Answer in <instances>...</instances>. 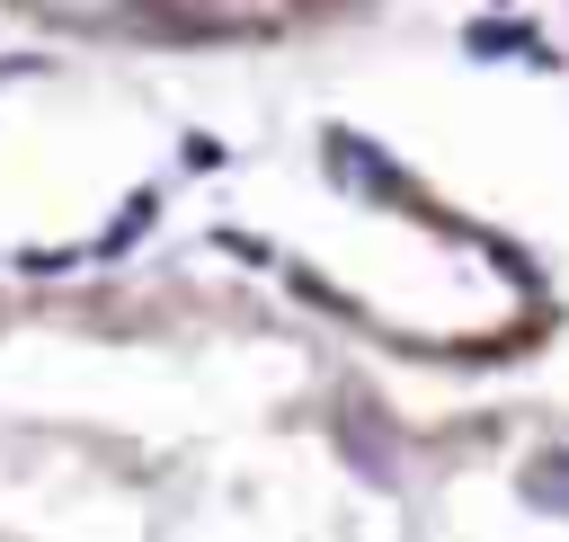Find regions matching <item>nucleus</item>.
Listing matches in <instances>:
<instances>
[{"mask_svg":"<svg viewBox=\"0 0 569 542\" xmlns=\"http://www.w3.org/2000/svg\"><path fill=\"white\" fill-rule=\"evenodd\" d=\"M525 498H533V506H569V453H542V462L525 471Z\"/></svg>","mask_w":569,"mask_h":542,"instance_id":"nucleus-1","label":"nucleus"}]
</instances>
